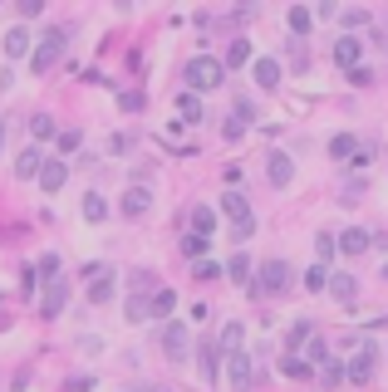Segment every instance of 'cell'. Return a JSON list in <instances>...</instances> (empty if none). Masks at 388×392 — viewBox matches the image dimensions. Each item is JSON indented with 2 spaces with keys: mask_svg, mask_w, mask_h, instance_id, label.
I'll list each match as a JSON object with an SVG mask.
<instances>
[{
  "mask_svg": "<svg viewBox=\"0 0 388 392\" xmlns=\"http://www.w3.org/2000/svg\"><path fill=\"white\" fill-rule=\"evenodd\" d=\"M192 226H197V236H211V226H216L211 206H197V211H192Z\"/></svg>",
  "mask_w": 388,
  "mask_h": 392,
  "instance_id": "cell-29",
  "label": "cell"
},
{
  "mask_svg": "<svg viewBox=\"0 0 388 392\" xmlns=\"http://www.w3.org/2000/svg\"><path fill=\"white\" fill-rule=\"evenodd\" d=\"M300 285H305V290H310V295H319V290H324V285H329V270H324V265H310V270H305V274H300Z\"/></svg>",
  "mask_w": 388,
  "mask_h": 392,
  "instance_id": "cell-21",
  "label": "cell"
},
{
  "mask_svg": "<svg viewBox=\"0 0 388 392\" xmlns=\"http://www.w3.org/2000/svg\"><path fill=\"white\" fill-rule=\"evenodd\" d=\"M373 368H378V348H373V344H359V348H354V358L344 363V377H349L354 387H364V382L373 377Z\"/></svg>",
  "mask_w": 388,
  "mask_h": 392,
  "instance_id": "cell-3",
  "label": "cell"
},
{
  "mask_svg": "<svg viewBox=\"0 0 388 392\" xmlns=\"http://www.w3.org/2000/svg\"><path fill=\"white\" fill-rule=\"evenodd\" d=\"M369 25V10H344V30H364Z\"/></svg>",
  "mask_w": 388,
  "mask_h": 392,
  "instance_id": "cell-38",
  "label": "cell"
},
{
  "mask_svg": "<svg viewBox=\"0 0 388 392\" xmlns=\"http://www.w3.org/2000/svg\"><path fill=\"white\" fill-rule=\"evenodd\" d=\"M30 138H54V118H49V113L30 118Z\"/></svg>",
  "mask_w": 388,
  "mask_h": 392,
  "instance_id": "cell-32",
  "label": "cell"
},
{
  "mask_svg": "<svg viewBox=\"0 0 388 392\" xmlns=\"http://www.w3.org/2000/svg\"><path fill=\"white\" fill-rule=\"evenodd\" d=\"M285 20H290V30H295V35H310V30H315V15H310L305 6H290V15H285Z\"/></svg>",
  "mask_w": 388,
  "mask_h": 392,
  "instance_id": "cell-24",
  "label": "cell"
},
{
  "mask_svg": "<svg viewBox=\"0 0 388 392\" xmlns=\"http://www.w3.org/2000/svg\"><path fill=\"white\" fill-rule=\"evenodd\" d=\"M256 290H261V295H281V290H290V265H285V260H265Z\"/></svg>",
  "mask_w": 388,
  "mask_h": 392,
  "instance_id": "cell-5",
  "label": "cell"
},
{
  "mask_svg": "<svg viewBox=\"0 0 388 392\" xmlns=\"http://www.w3.org/2000/svg\"><path fill=\"white\" fill-rule=\"evenodd\" d=\"M359 54H364V39H354V35H344V39L335 44V59H340L344 69H359Z\"/></svg>",
  "mask_w": 388,
  "mask_h": 392,
  "instance_id": "cell-13",
  "label": "cell"
},
{
  "mask_svg": "<svg viewBox=\"0 0 388 392\" xmlns=\"http://www.w3.org/2000/svg\"><path fill=\"white\" fill-rule=\"evenodd\" d=\"M108 299H114V274H98L89 285V304H108Z\"/></svg>",
  "mask_w": 388,
  "mask_h": 392,
  "instance_id": "cell-19",
  "label": "cell"
},
{
  "mask_svg": "<svg viewBox=\"0 0 388 392\" xmlns=\"http://www.w3.org/2000/svg\"><path fill=\"white\" fill-rule=\"evenodd\" d=\"M251 236H256V216H251V221H236V226H231V241H236V245H246Z\"/></svg>",
  "mask_w": 388,
  "mask_h": 392,
  "instance_id": "cell-33",
  "label": "cell"
},
{
  "mask_svg": "<svg viewBox=\"0 0 388 392\" xmlns=\"http://www.w3.org/2000/svg\"><path fill=\"white\" fill-rule=\"evenodd\" d=\"M369 236H373V231H344V236L335 241V250L354 260V255H364V250H369Z\"/></svg>",
  "mask_w": 388,
  "mask_h": 392,
  "instance_id": "cell-12",
  "label": "cell"
},
{
  "mask_svg": "<svg viewBox=\"0 0 388 392\" xmlns=\"http://www.w3.org/2000/svg\"><path fill=\"white\" fill-rule=\"evenodd\" d=\"M256 84H261V88H275V84H281V59H256Z\"/></svg>",
  "mask_w": 388,
  "mask_h": 392,
  "instance_id": "cell-18",
  "label": "cell"
},
{
  "mask_svg": "<svg viewBox=\"0 0 388 392\" xmlns=\"http://www.w3.org/2000/svg\"><path fill=\"white\" fill-rule=\"evenodd\" d=\"M79 142H84V138H79V133H60V147H64V152H74V147H79Z\"/></svg>",
  "mask_w": 388,
  "mask_h": 392,
  "instance_id": "cell-45",
  "label": "cell"
},
{
  "mask_svg": "<svg viewBox=\"0 0 388 392\" xmlns=\"http://www.w3.org/2000/svg\"><path fill=\"white\" fill-rule=\"evenodd\" d=\"M39 10H44V0H20V15H25V20L39 15Z\"/></svg>",
  "mask_w": 388,
  "mask_h": 392,
  "instance_id": "cell-43",
  "label": "cell"
},
{
  "mask_svg": "<svg viewBox=\"0 0 388 392\" xmlns=\"http://www.w3.org/2000/svg\"><path fill=\"white\" fill-rule=\"evenodd\" d=\"M6 54H10V59H30V30L25 25H15L6 35Z\"/></svg>",
  "mask_w": 388,
  "mask_h": 392,
  "instance_id": "cell-16",
  "label": "cell"
},
{
  "mask_svg": "<svg viewBox=\"0 0 388 392\" xmlns=\"http://www.w3.org/2000/svg\"><path fill=\"white\" fill-rule=\"evenodd\" d=\"M0 147H6V128H0Z\"/></svg>",
  "mask_w": 388,
  "mask_h": 392,
  "instance_id": "cell-46",
  "label": "cell"
},
{
  "mask_svg": "<svg viewBox=\"0 0 388 392\" xmlns=\"http://www.w3.org/2000/svg\"><path fill=\"white\" fill-rule=\"evenodd\" d=\"M221 216H227L231 226H236V221H251V201L241 192H227V196H221Z\"/></svg>",
  "mask_w": 388,
  "mask_h": 392,
  "instance_id": "cell-11",
  "label": "cell"
},
{
  "mask_svg": "<svg viewBox=\"0 0 388 392\" xmlns=\"http://www.w3.org/2000/svg\"><path fill=\"white\" fill-rule=\"evenodd\" d=\"M227 274H231V285H246V274H251V260H246V255H231V260H227Z\"/></svg>",
  "mask_w": 388,
  "mask_h": 392,
  "instance_id": "cell-28",
  "label": "cell"
},
{
  "mask_svg": "<svg viewBox=\"0 0 388 392\" xmlns=\"http://www.w3.org/2000/svg\"><path fill=\"white\" fill-rule=\"evenodd\" d=\"M64 182H69V162H64V157H44V162H39V192L54 196Z\"/></svg>",
  "mask_w": 388,
  "mask_h": 392,
  "instance_id": "cell-4",
  "label": "cell"
},
{
  "mask_svg": "<svg viewBox=\"0 0 388 392\" xmlns=\"http://www.w3.org/2000/svg\"><path fill=\"white\" fill-rule=\"evenodd\" d=\"M221 79H227V69H221V59H211V54H197L187 64V93H211V88H221Z\"/></svg>",
  "mask_w": 388,
  "mask_h": 392,
  "instance_id": "cell-1",
  "label": "cell"
},
{
  "mask_svg": "<svg viewBox=\"0 0 388 392\" xmlns=\"http://www.w3.org/2000/svg\"><path fill=\"white\" fill-rule=\"evenodd\" d=\"M383 279H388V265H383Z\"/></svg>",
  "mask_w": 388,
  "mask_h": 392,
  "instance_id": "cell-47",
  "label": "cell"
},
{
  "mask_svg": "<svg viewBox=\"0 0 388 392\" xmlns=\"http://www.w3.org/2000/svg\"><path fill=\"white\" fill-rule=\"evenodd\" d=\"M148 309H152V314H157V319H168V314H173V309H177V295H173V290H157V295H152V299H148Z\"/></svg>",
  "mask_w": 388,
  "mask_h": 392,
  "instance_id": "cell-22",
  "label": "cell"
},
{
  "mask_svg": "<svg viewBox=\"0 0 388 392\" xmlns=\"http://www.w3.org/2000/svg\"><path fill=\"white\" fill-rule=\"evenodd\" d=\"M118 103H123V108H128V113H138V108H143V93H123V98H118Z\"/></svg>",
  "mask_w": 388,
  "mask_h": 392,
  "instance_id": "cell-44",
  "label": "cell"
},
{
  "mask_svg": "<svg viewBox=\"0 0 388 392\" xmlns=\"http://www.w3.org/2000/svg\"><path fill=\"white\" fill-rule=\"evenodd\" d=\"M251 59V44L246 39H231V49H227V59H221V69H241Z\"/></svg>",
  "mask_w": 388,
  "mask_h": 392,
  "instance_id": "cell-20",
  "label": "cell"
},
{
  "mask_svg": "<svg viewBox=\"0 0 388 392\" xmlns=\"http://www.w3.org/2000/svg\"><path fill=\"white\" fill-rule=\"evenodd\" d=\"M246 118H251V113H246V108H241L236 118H227V123H221V133H227V142H236V138L246 133Z\"/></svg>",
  "mask_w": 388,
  "mask_h": 392,
  "instance_id": "cell-30",
  "label": "cell"
},
{
  "mask_svg": "<svg viewBox=\"0 0 388 392\" xmlns=\"http://www.w3.org/2000/svg\"><path fill=\"white\" fill-rule=\"evenodd\" d=\"M148 206H152V192H148V187H128V192H123V216L138 221V216H148Z\"/></svg>",
  "mask_w": 388,
  "mask_h": 392,
  "instance_id": "cell-10",
  "label": "cell"
},
{
  "mask_svg": "<svg viewBox=\"0 0 388 392\" xmlns=\"http://www.w3.org/2000/svg\"><path fill=\"white\" fill-rule=\"evenodd\" d=\"M187 348H192V328L187 324H168V328H162V353H168L173 363H182Z\"/></svg>",
  "mask_w": 388,
  "mask_h": 392,
  "instance_id": "cell-7",
  "label": "cell"
},
{
  "mask_svg": "<svg viewBox=\"0 0 388 392\" xmlns=\"http://www.w3.org/2000/svg\"><path fill=\"white\" fill-rule=\"evenodd\" d=\"M241 344H246V328H241V324H227V328H221V348L241 353Z\"/></svg>",
  "mask_w": 388,
  "mask_h": 392,
  "instance_id": "cell-26",
  "label": "cell"
},
{
  "mask_svg": "<svg viewBox=\"0 0 388 392\" xmlns=\"http://www.w3.org/2000/svg\"><path fill=\"white\" fill-rule=\"evenodd\" d=\"M227 382H231V392H246L251 387V353L241 348V353H227Z\"/></svg>",
  "mask_w": 388,
  "mask_h": 392,
  "instance_id": "cell-9",
  "label": "cell"
},
{
  "mask_svg": "<svg viewBox=\"0 0 388 392\" xmlns=\"http://www.w3.org/2000/svg\"><path fill=\"white\" fill-rule=\"evenodd\" d=\"M216 373H221V363H216V348L206 344V348H202V377H206V382H216Z\"/></svg>",
  "mask_w": 388,
  "mask_h": 392,
  "instance_id": "cell-31",
  "label": "cell"
},
{
  "mask_svg": "<svg viewBox=\"0 0 388 392\" xmlns=\"http://www.w3.org/2000/svg\"><path fill=\"white\" fill-rule=\"evenodd\" d=\"M103 216H108V201H103L98 192H89V196H84V221H94V226H98Z\"/></svg>",
  "mask_w": 388,
  "mask_h": 392,
  "instance_id": "cell-23",
  "label": "cell"
},
{
  "mask_svg": "<svg viewBox=\"0 0 388 392\" xmlns=\"http://www.w3.org/2000/svg\"><path fill=\"white\" fill-rule=\"evenodd\" d=\"M315 255H319V260L335 255V236H315Z\"/></svg>",
  "mask_w": 388,
  "mask_h": 392,
  "instance_id": "cell-39",
  "label": "cell"
},
{
  "mask_svg": "<svg viewBox=\"0 0 388 392\" xmlns=\"http://www.w3.org/2000/svg\"><path fill=\"white\" fill-rule=\"evenodd\" d=\"M359 152V138L354 133H335V138H329V157H340V162H349Z\"/></svg>",
  "mask_w": 388,
  "mask_h": 392,
  "instance_id": "cell-17",
  "label": "cell"
},
{
  "mask_svg": "<svg viewBox=\"0 0 388 392\" xmlns=\"http://www.w3.org/2000/svg\"><path fill=\"white\" fill-rule=\"evenodd\" d=\"M197 279H216L221 274V265H211V260H197V270H192Z\"/></svg>",
  "mask_w": 388,
  "mask_h": 392,
  "instance_id": "cell-40",
  "label": "cell"
},
{
  "mask_svg": "<svg viewBox=\"0 0 388 392\" xmlns=\"http://www.w3.org/2000/svg\"><path fill=\"white\" fill-rule=\"evenodd\" d=\"M64 49H69V35H64V30H49V35L39 39V49H30V69H35V74H49L54 64L64 59Z\"/></svg>",
  "mask_w": 388,
  "mask_h": 392,
  "instance_id": "cell-2",
  "label": "cell"
},
{
  "mask_svg": "<svg viewBox=\"0 0 388 392\" xmlns=\"http://www.w3.org/2000/svg\"><path fill=\"white\" fill-rule=\"evenodd\" d=\"M329 295H335L340 304H354V295H359V285H354V274H329V285H324Z\"/></svg>",
  "mask_w": 388,
  "mask_h": 392,
  "instance_id": "cell-14",
  "label": "cell"
},
{
  "mask_svg": "<svg viewBox=\"0 0 388 392\" xmlns=\"http://www.w3.org/2000/svg\"><path fill=\"white\" fill-rule=\"evenodd\" d=\"M281 368H285L290 377H310V363H305V358H295V353H290V358H285Z\"/></svg>",
  "mask_w": 388,
  "mask_h": 392,
  "instance_id": "cell-36",
  "label": "cell"
},
{
  "mask_svg": "<svg viewBox=\"0 0 388 392\" xmlns=\"http://www.w3.org/2000/svg\"><path fill=\"white\" fill-rule=\"evenodd\" d=\"M39 162H44V152H39V147H25V152H20V162H15V177H20V182L39 177Z\"/></svg>",
  "mask_w": 388,
  "mask_h": 392,
  "instance_id": "cell-15",
  "label": "cell"
},
{
  "mask_svg": "<svg viewBox=\"0 0 388 392\" xmlns=\"http://www.w3.org/2000/svg\"><path fill=\"white\" fill-rule=\"evenodd\" d=\"M182 255H187V260H202V255H206V236L187 231V236H182Z\"/></svg>",
  "mask_w": 388,
  "mask_h": 392,
  "instance_id": "cell-27",
  "label": "cell"
},
{
  "mask_svg": "<svg viewBox=\"0 0 388 392\" xmlns=\"http://www.w3.org/2000/svg\"><path fill=\"white\" fill-rule=\"evenodd\" d=\"M177 113H182L187 123H197V118H202V98H197V93H177Z\"/></svg>",
  "mask_w": 388,
  "mask_h": 392,
  "instance_id": "cell-25",
  "label": "cell"
},
{
  "mask_svg": "<svg viewBox=\"0 0 388 392\" xmlns=\"http://www.w3.org/2000/svg\"><path fill=\"white\" fill-rule=\"evenodd\" d=\"M64 304H69V279L54 274V279H49V290H44V299H39V319H60Z\"/></svg>",
  "mask_w": 388,
  "mask_h": 392,
  "instance_id": "cell-6",
  "label": "cell"
},
{
  "mask_svg": "<svg viewBox=\"0 0 388 392\" xmlns=\"http://www.w3.org/2000/svg\"><path fill=\"white\" fill-rule=\"evenodd\" d=\"M310 333H315V328H310V319H295V324H290V348H300V344L310 339Z\"/></svg>",
  "mask_w": 388,
  "mask_h": 392,
  "instance_id": "cell-34",
  "label": "cell"
},
{
  "mask_svg": "<svg viewBox=\"0 0 388 392\" xmlns=\"http://www.w3.org/2000/svg\"><path fill=\"white\" fill-rule=\"evenodd\" d=\"M305 353H310V363H329V348H324V344H319V339H315V344H310V348H305Z\"/></svg>",
  "mask_w": 388,
  "mask_h": 392,
  "instance_id": "cell-42",
  "label": "cell"
},
{
  "mask_svg": "<svg viewBox=\"0 0 388 392\" xmlns=\"http://www.w3.org/2000/svg\"><path fill=\"white\" fill-rule=\"evenodd\" d=\"M349 84H354V88H369L373 74H369V69H349Z\"/></svg>",
  "mask_w": 388,
  "mask_h": 392,
  "instance_id": "cell-41",
  "label": "cell"
},
{
  "mask_svg": "<svg viewBox=\"0 0 388 392\" xmlns=\"http://www.w3.org/2000/svg\"><path fill=\"white\" fill-rule=\"evenodd\" d=\"M319 377H324L329 387H340V382H344V363H324V373H319Z\"/></svg>",
  "mask_w": 388,
  "mask_h": 392,
  "instance_id": "cell-37",
  "label": "cell"
},
{
  "mask_svg": "<svg viewBox=\"0 0 388 392\" xmlns=\"http://www.w3.org/2000/svg\"><path fill=\"white\" fill-rule=\"evenodd\" d=\"M148 314H152V309H148V299H143V295H133V299H128V319H133V324H143Z\"/></svg>",
  "mask_w": 388,
  "mask_h": 392,
  "instance_id": "cell-35",
  "label": "cell"
},
{
  "mask_svg": "<svg viewBox=\"0 0 388 392\" xmlns=\"http://www.w3.org/2000/svg\"><path fill=\"white\" fill-rule=\"evenodd\" d=\"M265 182L281 187V192L295 182V162H290V152H270V157H265Z\"/></svg>",
  "mask_w": 388,
  "mask_h": 392,
  "instance_id": "cell-8",
  "label": "cell"
}]
</instances>
